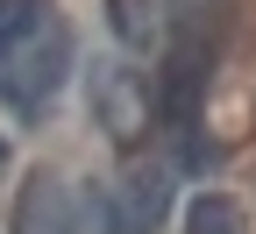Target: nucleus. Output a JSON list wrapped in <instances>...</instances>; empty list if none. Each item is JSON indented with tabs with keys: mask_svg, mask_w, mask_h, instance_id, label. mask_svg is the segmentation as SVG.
I'll list each match as a JSON object with an SVG mask.
<instances>
[{
	"mask_svg": "<svg viewBox=\"0 0 256 234\" xmlns=\"http://www.w3.org/2000/svg\"><path fill=\"white\" fill-rule=\"evenodd\" d=\"M64 71H72V28L43 7L8 50H0V99L28 114V107H43V99L64 85Z\"/></svg>",
	"mask_w": 256,
	"mask_h": 234,
	"instance_id": "f257e3e1",
	"label": "nucleus"
},
{
	"mask_svg": "<svg viewBox=\"0 0 256 234\" xmlns=\"http://www.w3.org/2000/svg\"><path fill=\"white\" fill-rule=\"evenodd\" d=\"M164 213H171V171H128V178L100 199L107 234H150Z\"/></svg>",
	"mask_w": 256,
	"mask_h": 234,
	"instance_id": "f03ea898",
	"label": "nucleus"
},
{
	"mask_svg": "<svg viewBox=\"0 0 256 234\" xmlns=\"http://www.w3.org/2000/svg\"><path fill=\"white\" fill-rule=\"evenodd\" d=\"M14 234H78V206L57 171H36L14 192Z\"/></svg>",
	"mask_w": 256,
	"mask_h": 234,
	"instance_id": "7ed1b4c3",
	"label": "nucleus"
},
{
	"mask_svg": "<svg viewBox=\"0 0 256 234\" xmlns=\"http://www.w3.org/2000/svg\"><path fill=\"white\" fill-rule=\"evenodd\" d=\"M185 234H242V206L228 192H200L185 206Z\"/></svg>",
	"mask_w": 256,
	"mask_h": 234,
	"instance_id": "20e7f679",
	"label": "nucleus"
},
{
	"mask_svg": "<svg viewBox=\"0 0 256 234\" xmlns=\"http://www.w3.org/2000/svg\"><path fill=\"white\" fill-rule=\"evenodd\" d=\"M107 21H114V36L128 50H150L156 43V7L150 0H107Z\"/></svg>",
	"mask_w": 256,
	"mask_h": 234,
	"instance_id": "39448f33",
	"label": "nucleus"
},
{
	"mask_svg": "<svg viewBox=\"0 0 256 234\" xmlns=\"http://www.w3.org/2000/svg\"><path fill=\"white\" fill-rule=\"evenodd\" d=\"M43 7H50V0H0V50H8V43H14V36H22V28L36 21Z\"/></svg>",
	"mask_w": 256,
	"mask_h": 234,
	"instance_id": "423d86ee",
	"label": "nucleus"
},
{
	"mask_svg": "<svg viewBox=\"0 0 256 234\" xmlns=\"http://www.w3.org/2000/svg\"><path fill=\"white\" fill-rule=\"evenodd\" d=\"M0 163H8V149H0Z\"/></svg>",
	"mask_w": 256,
	"mask_h": 234,
	"instance_id": "0eeeda50",
	"label": "nucleus"
}]
</instances>
